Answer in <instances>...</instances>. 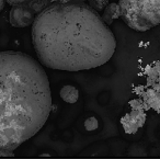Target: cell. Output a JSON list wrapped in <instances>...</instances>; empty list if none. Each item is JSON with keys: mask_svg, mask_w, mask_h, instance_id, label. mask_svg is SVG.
<instances>
[{"mask_svg": "<svg viewBox=\"0 0 160 159\" xmlns=\"http://www.w3.org/2000/svg\"><path fill=\"white\" fill-rule=\"evenodd\" d=\"M89 3L96 10H103L107 6V0H89Z\"/></svg>", "mask_w": 160, "mask_h": 159, "instance_id": "obj_9", "label": "cell"}, {"mask_svg": "<svg viewBox=\"0 0 160 159\" xmlns=\"http://www.w3.org/2000/svg\"><path fill=\"white\" fill-rule=\"evenodd\" d=\"M8 156H13L12 151H8V150H1V149H0V157H8Z\"/></svg>", "mask_w": 160, "mask_h": 159, "instance_id": "obj_11", "label": "cell"}, {"mask_svg": "<svg viewBox=\"0 0 160 159\" xmlns=\"http://www.w3.org/2000/svg\"><path fill=\"white\" fill-rule=\"evenodd\" d=\"M121 18L131 29L145 32L160 24V0H120Z\"/></svg>", "mask_w": 160, "mask_h": 159, "instance_id": "obj_3", "label": "cell"}, {"mask_svg": "<svg viewBox=\"0 0 160 159\" xmlns=\"http://www.w3.org/2000/svg\"><path fill=\"white\" fill-rule=\"evenodd\" d=\"M60 98L66 103H76L79 99V90L76 87L66 85L60 89Z\"/></svg>", "mask_w": 160, "mask_h": 159, "instance_id": "obj_8", "label": "cell"}, {"mask_svg": "<svg viewBox=\"0 0 160 159\" xmlns=\"http://www.w3.org/2000/svg\"><path fill=\"white\" fill-rule=\"evenodd\" d=\"M32 42L41 64L66 71L102 66L116 49L109 25L82 1H55L41 11L32 24Z\"/></svg>", "mask_w": 160, "mask_h": 159, "instance_id": "obj_1", "label": "cell"}, {"mask_svg": "<svg viewBox=\"0 0 160 159\" xmlns=\"http://www.w3.org/2000/svg\"><path fill=\"white\" fill-rule=\"evenodd\" d=\"M131 110L121 120L123 128L127 134H135L146 123V105L140 98L131 100L129 102Z\"/></svg>", "mask_w": 160, "mask_h": 159, "instance_id": "obj_5", "label": "cell"}, {"mask_svg": "<svg viewBox=\"0 0 160 159\" xmlns=\"http://www.w3.org/2000/svg\"><path fill=\"white\" fill-rule=\"evenodd\" d=\"M49 81L41 64L21 52H0V149L13 151L46 123Z\"/></svg>", "mask_w": 160, "mask_h": 159, "instance_id": "obj_2", "label": "cell"}, {"mask_svg": "<svg viewBox=\"0 0 160 159\" xmlns=\"http://www.w3.org/2000/svg\"><path fill=\"white\" fill-rule=\"evenodd\" d=\"M145 82L138 87V95L147 109L160 113V60L147 65L144 70Z\"/></svg>", "mask_w": 160, "mask_h": 159, "instance_id": "obj_4", "label": "cell"}, {"mask_svg": "<svg viewBox=\"0 0 160 159\" xmlns=\"http://www.w3.org/2000/svg\"><path fill=\"white\" fill-rule=\"evenodd\" d=\"M9 5H12V6H14V5H21V3H27L28 0H6Z\"/></svg>", "mask_w": 160, "mask_h": 159, "instance_id": "obj_10", "label": "cell"}, {"mask_svg": "<svg viewBox=\"0 0 160 159\" xmlns=\"http://www.w3.org/2000/svg\"><path fill=\"white\" fill-rule=\"evenodd\" d=\"M34 14L29 7L21 5H14L10 10L9 21L10 24L14 28H27L33 24Z\"/></svg>", "mask_w": 160, "mask_h": 159, "instance_id": "obj_6", "label": "cell"}, {"mask_svg": "<svg viewBox=\"0 0 160 159\" xmlns=\"http://www.w3.org/2000/svg\"><path fill=\"white\" fill-rule=\"evenodd\" d=\"M54 1H59V3H69V1H83V0H54Z\"/></svg>", "mask_w": 160, "mask_h": 159, "instance_id": "obj_12", "label": "cell"}, {"mask_svg": "<svg viewBox=\"0 0 160 159\" xmlns=\"http://www.w3.org/2000/svg\"><path fill=\"white\" fill-rule=\"evenodd\" d=\"M121 17V12H120V6L118 3H110L105 7L104 11L102 13V20L107 23L108 25L112 24L115 19L120 18Z\"/></svg>", "mask_w": 160, "mask_h": 159, "instance_id": "obj_7", "label": "cell"}, {"mask_svg": "<svg viewBox=\"0 0 160 159\" xmlns=\"http://www.w3.org/2000/svg\"><path fill=\"white\" fill-rule=\"evenodd\" d=\"M3 7H5V0H0V11L3 9Z\"/></svg>", "mask_w": 160, "mask_h": 159, "instance_id": "obj_13", "label": "cell"}]
</instances>
